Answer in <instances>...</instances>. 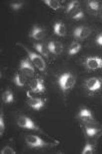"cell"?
I'll use <instances>...</instances> for the list:
<instances>
[{
  "label": "cell",
  "instance_id": "cell-18",
  "mask_svg": "<svg viewBox=\"0 0 102 154\" xmlns=\"http://www.w3.org/2000/svg\"><path fill=\"white\" fill-rule=\"evenodd\" d=\"M34 46L35 48L38 51L40 54H41L45 57H48L49 51L48 46L43 43H36Z\"/></svg>",
  "mask_w": 102,
  "mask_h": 154
},
{
  "label": "cell",
  "instance_id": "cell-4",
  "mask_svg": "<svg viewBox=\"0 0 102 154\" xmlns=\"http://www.w3.org/2000/svg\"><path fill=\"white\" fill-rule=\"evenodd\" d=\"M27 144L31 148H43L49 145L38 136L34 135H28L25 137Z\"/></svg>",
  "mask_w": 102,
  "mask_h": 154
},
{
  "label": "cell",
  "instance_id": "cell-14",
  "mask_svg": "<svg viewBox=\"0 0 102 154\" xmlns=\"http://www.w3.org/2000/svg\"><path fill=\"white\" fill-rule=\"evenodd\" d=\"M28 79L25 74L20 71L15 75L14 78V82L18 87H24L26 85Z\"/></svg>",
  "mask_w": 102,
  "mask_h": 154
},
{
  "label": "cell",
  "instance_id": "cell-29",
  "mask_svg": "<svg viewBox=\"0 0 102 154\" xmlns=\"http://www.w3.org/2000/svg\"><path fill=\"white\" fill-rule=\"evenodd\" d=\"M98 14L99 17H100V18L102 20V3H100V7L99 9V12H98Z\"/></svg>",
  "mask_w": 102,
  "mask_h": 154
},
{
  "label": "cell",
  "instance_id": "cell-26",
  "mask_svg": "<svg viewBox=\"0 0 102 154\" xmlns=\"http://www.w3.org/2000/svg\"><path fill=\"white\" fill-rule=\"evenodd\" d=\"M23 5V3L22 2H15L10 4V6L12 9L14 10H18L22 8Z\"/></svg>",
  "mask_w": 102,
  "mask_h": 154
},
{
  "label": "cell",
  "instance_id": "cell-11",
  "mask_svg": "<svg viewBox=\"0 0 102 154\" xmlns=\"http://www.w3.org/2000/svg\"><path fill=\"white\" fill-rule=\"evenodd\" d=\"M48 46L49 52L55 55H59L63 51V46L59 41H50L48 43Z\"/></svg>",
  "mask_w": 102,
  "mask_h": 154
},
{
  "label": "cell",
  "instance_id": "cell-25",
  "mask_svg": "<svg viewBox=\"0 0 102 154\" xmlns=\"http://www.w3.org/2000/svg\"><path fill=\"white\" fill-rule=\"evenodd\" d=\"M1 154H15V151L9 146H6L1 151Z\"/></svg>",
  "mask_w": 102,
  "mask_h": 154
},
{
  "label": "cell",
  "instance_id": "cell-20",
  "mask_svg": "<svg viewBox=\"0 0 102 154\" xmlns=\"http://www.w3.org/2000/svg\"><path fill=\"white\" fill-rule=\"evenodd\" d=\"M69 15H70L71 18H72V19L80 20V19H81L84 17V12L81 8V7H80L79 8H78L76 9L75 10H74L72 12L69 14Z\"/></svg>",
  "mask_w": 102,
  "mask_h": 154
},
{
  "label": "cell",
  "instance_id": "cell-3",
  "mask_svg": "<svg viewBox=\"0 0 102 154\" xmlns=\"http://www.w3.org/2000/svg\"><path fill=\"white\" fill-rule=\"evenodd\" d=\"M84 65L89 70H96L102 68V57H89L84 61Z\"/></svg>",
  "mask_w": 102,
  "mask_h": 154
},
{
  "label": "cell",
  "instance_id": "cell-17",
  "mask_svg": "<svg viewBox=\"0 0 102 154\" xmlns=\"http://www.w3.org/2000/svg\"><path fill=\"white\" fill-rule=\"evenodd\" d=\"M100 3L97 1H89L87 2V7L89 11L94 14H98Z\"/></svg>",
  "mask_w": 102,
  "mask_h": 154
},
{
  "label": "cell",
  "instance_id": "cell-2",
  "mask_svg": "<svg viewBox=\"0 0 102 154\" xmlns=\"http://www.w3.org/2000/svg\"><path fill=\"white\" fill-rule=\"evenodd\" d=\"M25 50L28 53L30 59L32 61L33 65L36 67L39 70L44 71L46 69V64L43 57L38 54L33 53L31 51L27 49L26 48H24Z\"/></svg>",
  "mask_w": 102,
  "mask_h": 154
},
{
  "label": "cell",
  "instance_id": "cell-28",
  "mask_svg": "<svg viewBox=\"0 0 102 154\" xmlns=\"http://www.w3.org/2000/svg\"><path fill=\"white\" fill-rule=\"evenodd\" d=\"M96 41L97 45L100 46H102V33L97 36Z\"/></svg>",
  "mask_w": 102,
  "mask_h": 154
},
{
  "label": "cell",
  "instance_id": "cell-21",
  "mask_svg": "<svg viewBox=\"0 0 102 154\" xmlns=\"http://www.w3.org/2000/svg\"><path fill=\"white\" fill-rule=\"evenodd\" d=\"M2 100L5 103H12L14 100L13 93L10 91H6L2 95Z\"/></svg>",
  "mask_w": 102,
  "mask_h": 154
},
{
  "label": "cell",
  "instance_id": "cell-8",
  "mask_svg": "<svg viewBox=\"0 0 102 154\" xmlns=\"http://www.w3.org/2000/svg\"><path fill=\"white\" fill-rule=\"evenodd\" d=\"M29 85L32 91L36 93H43L46 90L43 80L38 78L32 79L29 82Z\"/></svg>",
  "mask_w": 102,
  "mask_h": 154
},
{
  "label": "cell",
  "instance_id": "cell-1",
  "mask_svg": "<svg viewBox=\"0 0 102 154\" xmlns=\"http://www.w3.org/2000/svg\"><path fill=\"white\" fill-rule=\"evenodd\" d=\"M76 83V77L71 72H65L60 76L58 84L61 90L66 92L72 89Z\"/></svg>",
  "mask_w": 102,
  "mask_h": 154
},
{
  "label": "cell",
  "instance_id": "cell-9",
  "mask_svg": "<svg viewBox=\"0 0 102 154\" xmlns=\"http://www.w3.org/2000/svg\"><path fill=\"white\" fill-rule=\"evenodd\" d=\"M20 71L28 78L33 77L35 73L34 68L28 60H24L20 65Z\"/></svg>",
  "mask_w": 102,
  "mask_h": 154
},
{
  "label": "cell",
  "instance_id": "cell-16",
  "mask_svg": "<svg viewBox=\"0 0 102 154\" xmlns=\"http://www.w3.org/2000/svg\"><path fill=\"white\" fill-rule=\"evenodd\" d=\"M84 127L85 133L88 137L90 138H96L100 134V130L92 127L85 126Z\"/></svg>",
  "mask_w": 102,
  "mask_h": 154
},
{
  "label": "cell",
  "instance_id": "cell-5",
  "mask_svg": "<svg viewBox=\"0 0 102 154\" xmlns=\"http://www.w3.org/2000/svg\"><path fill=\"white\" fill-rule=\"evenodd\" d=\"M85 87L89 92H97L102 88V80L98 77H91L86 81Z\"/></svg>",
  "mask_w": 102,
  "mask_h": 154
},
{
  "label": "cell",
  "instance_id": "cell-15",
  "mask_svg": "<svg viewBox=\"0 0 102 154\" xmlns=\"http://www.w3.org/2000/svg\"><path fill=\"white\" fill-rule=\"evenodd\" d=\"M54 31L58 36H64L66 33V26L62 22H57L54 26Z\"/></svg>",
  "mask_w": 102,
  "mask_h": 154
},
{
  "label": "cell",
  "instance_id": "cell-24",
  "mask_svg": "<svg viewBox=\"0 0 102 154\" xmlns=\"http://www.w3.org/2000/svg\"><path fill=\"white\" fill-rule=\"evenodd\" d=\"M94 146L90 143H87L84 146L82 154H92L94 153Z\"/></svg>",
  "mask_w": 102,
  "mask_h": 154
},
{
  "label": "cell",
  "instance_id": "cell-7",
  "mask_svg": "<svg viewBox=\"0 0 102 154\" xmlns=\"http://www.w3.org/2000/svg\"><path fill=\"white\" fill-rule=\"evenodd\" d=\"M17 124L20 127L28 129L38 130L34 123L29 118L25 116H18L17 119Z\"/></svg>",
  "mask_w": 102,
  "mask_h": 154
},
{
  "label": "cell",
  "instance_id": "cell-6",
  "mask_svg": "<svg viewBox=\"0 0 102 154\" xmlns=\"http://www.w3.org/2000/svg\"><path fill=\"white\" fill-rule=\"evenodd\" d=\"M91 32V29L88 26H78L73 32V36L77 39L84 40L88 37Z\"/></svg>",
  "mask_w": 102,
  "mask_h": 154
},
{
  "label": "cell",
  "instance_id": "cell-27",
  "mask_svg": "<svg viewBox=\"0 0 102 154\" xmlns=\"http://www.w3.org/2000/svg\"><path fill=\"white\" fill-rule=\"evenodd\" d=\"M5 130V124L4 122L3 119L2 115H1L0 117V135H2Z\"/></svg>",
  "mask_w": 102,
  "mask_h": 154
},
{
  "label": "cell",
  "instance_id": "cell-10",
  "mask_svg": "<svg viewBox=\"0 0 102 154\" xmlns=\"http://www.w3.org/2000/svg\"><path fill=\"white\" fill-rule=\"evenodd\" d=\"M79 118L81 121L86 124L94 123V119L91 111L86 108H83L79 113Z\"/></svg>",
  "mask_w": 102,
  "mask_h": 154
},
{
  "label": "cell",
  "instance_id": "cell-12",
  "mask_svg": "<svg viewBox=\"0 0 102 154\" xmlns=\"http://www.w3.org/2000/svg\"><path fill=\"white\" fill-rule=\"evenodd\" d=\"M28 104L34 109L40 110L45 105V101L37 97H31L28 100Z\"/></svg>",
  "mask_w": 102,
  "mask_h": 154
},
{
  "label": "cell",
  "instance_id": "cell-13",
  "mask_svg": "<svg viewBox=\"0 0 102 154\" xmlns=\"http://www.w3.org/2000/svg\"><path fill=\"white\" fill-rule=\"evenodd\" d=\"M46 32L43 28L38 26H34L30 33V37L36 40H41L45 38Z\"/></svg>",
  "mask_w": 102,
  "mask_h": 154
},
{
  "label": "cell",
  "instance_id": "cell-19",
  "mask_svg": "<svg viewBox=\"0 0 102 154\" xmlns=\"http://www.w3.org/2000/svg\"><path fill=\"white\" fill-rule=\"evenodd\" d=\"M81 45L78 42H72L69 48V55H74L79 53L81 49Z\"/></svg>",
  "mask_w": 102,
  "mask_h": 154
},
{
  "label": "cell",
  "instance_id": "cell-22",
  "mask_svg": "<svg viewBox=\"0 0 102 154\" xmlns=\"http://www.w3.org/2000/svg\"><path fill=\"white\" fill-rule=\"evenodd\" d=\"M43 2L48 6L54 10H58L60 8L61 4L60 2L56 0H45Z\"/></svg>",
  "mask_w": 102,
  "mask_h": 154
},
{
  "label": "cell",
  "instance_id": "cell-23",
  "mask_svg": "<svg viewBox=\"0 0 102 154\" xmlns=\"http://www.w3.org/2000/svg\"><path fill=\"white\" fill-rule=\"evenodd\" d=\"M80 7V3L78 1H73L70 2L66 7V13L69 14L72 12Z\"/></svg>",
  "mask_w": 102,
  "mask_h": 154
}]
</instances>
